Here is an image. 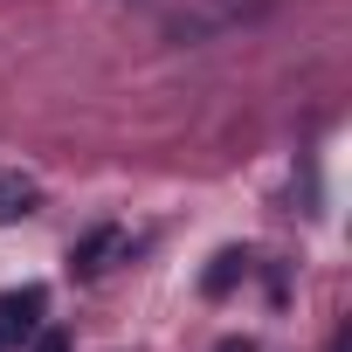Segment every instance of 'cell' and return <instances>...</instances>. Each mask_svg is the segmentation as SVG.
Instances as JSON below:
<instances>
[{
    "label": "cell",
    "instance_id": "obj_4",
    "mask_svg": "<svg viewBox=\"0 0 352 352\" xmlns=\"http://www.w3.org/2000/svg\"><path fill=\"white\" fill-rule=\"evenodd\" d=\"M35 208H42V187L28 180V173L0 166V228H8V221H28Z\"/></svg>",
    "mask_w": 352,
    "mask_h": 352
},
{
    "label": "cell",
    "instance_id": "obj_7",
    "mask_svg": "<svg viewBox=\"0 0 352 352\" xmlns=\"http://www.w3.org/2000/svg\"><path fill=\"white\" fill-rule=\"evenodd\" d=\"M221 352H256V345H249V338H228V345H221Z\"/></svg>",
    "mask_w": 352,
    "mask_h": 352
},
{
    "label": "cell",
    "instance_id": "obj_3",
    "mask_svg": "<svg viewBox=\"0 0 352 352\" xmlns=\"http://www.w3.org/2000/svg\"><path fill=\"white\" fill-rule=\"evenodd\" d=\"M42 311H49V297H42L35 283H28V290H8V297H0V345H21V338H35Z\"/></svg>",
    "mask_w": 352,
    "mask_h": 352
},
{
    "label": "cell",
    "instance_id": "obj_2",
    "mask_svg": "<svg viewBox=\"0 0 352 352\" xmlns=\"http://www.w3.org/2000/svg\"><path fill=\"white\" fill-rule=\"evenodd\" d=\"M124 249H131V235H124L118 221H104V228H90V235L69 249V270H76V276H104V270H111Z\"/></svg>",
    "mask_w": 352,
    "mask_h": 352
},
{
    "label": "cell",
    "instance_id": "obj_6",
    "mask_svg": "<svg viewBox=\"0 0 352 352\" xmlns=\"http://www.w3.org/2000/svg\"><path fill=\"white\" fill-rule=\"evenodd\" d=\"M35 352H69V338L63 331H35Z\"/></svg>",
    "mask_w": 352,
    "mask_h": 352
},
{
    "label": "cell",
    "instance_id": "obj_1",
    "mask_svg": "<svg viewBox=\"0 0 352 352\" xmlns=\"http://www.w3.org/2000/svg\"><path fill=\"white\" fill-rule=\"evenodd\" d=\"M256 8L249 0H208V8H180L166 21V42H208V35H221V28H235V21H249Z\"/></svg>",
    "mask_w": 352,
    "mask_h": 352
},
{
    "label": "cell",
    "instance_id": "obj_5",
    "mask_svg": "<svg viewBox=\"0 0 352 352\" xmlns=\"http://www.w3.org/2000/svg\"><path fill=\"white\" fill-rule=\"evenodd\" d=\"M235 270H242V256H221V263H214V270H208V290H214V297H221V290H228V283H235Z\"/></svg>",
    "mask_w": 352,
    "mask_h": 352
}]
</instances>
